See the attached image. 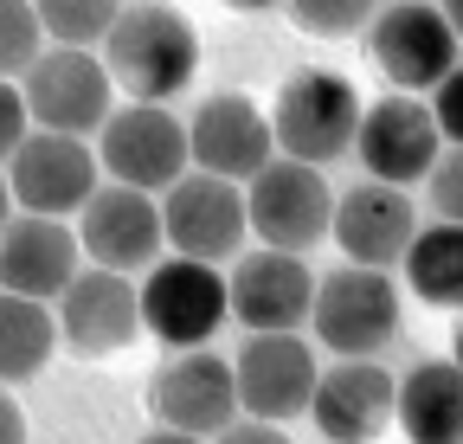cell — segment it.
<instances>
[{"label":"cell","instance_id":"6da1fadb","mask_svg":"<svg viewBox=\"0 0 463 444\" xmlns=\"http://www.w3.org/2000/svg\"><path fill=\"white\" fill-rule=\"evenodd\" d=\"M103 71L129 103H167L200 71L194 20L174 14L167 0H123V14L103 33Z\"/></svg>","mask_w":463,"mask_h":444},{"label":"cell","instance_id":"7a4b0ae2","mask_svg":"<svg viewBox=\"0 0 463 444\" xmlns=\"http://www.w3.org/2000/svg\"><path fill=\"white\" fill-rule=\"evenodd\" d=\"M354 123H361V97L341 71H289L277 103H270V142L283 161H309V168H328L354 148Z\"/></svg>","mask_w":463,"mask_h":444},{"label":"cell","instance_id":"3957f363","mask_svg":"<svg viewBox=\"0 0 463 444\" xmlns=\"http://www.w3.org/2000/svg\"><path fill=\"white\" fill-rule=\"evenodd\" d=\"M309 328H316V342H322L328 354H341V361H373V354L399 335V284H392V270L341 264V270L316 277Z\"/></svg>","mask_w":463,"mask_h":444},{"label":"cell","instance_id":"277c9868","mask_svg":"<svg viewBox=\"0 0 463 444\" xmlns=\"http://www.w3.org/2000/svg\"><path fill=\"white\" fill-rule=\"evenodd\" d=\"M20 103H26V123L45 136H97L103 117L116 109V84L103 71L97 52L78 45H52L20 71Z\"/></svg>","mask_w":463,"mask_h":444},{"label":"cell","instance_id":"5b68a950","mask_svg":"<svg viewBox=\"0 0 463 444\" xmlns=\"http://www.w3.org/2000/svg\"><path fill=\"white\" fill-rule=\"evenodd\" d=\"M97 168L116 187L136 194H167L187 175V123L167 103H116L97 129Z\"/></svg>","mask_w":463,"mask_h":444},{"label":"cell","instance_id":"8992f818","mask_svg":"<svg viewBox=\"0 0 463 444\" xmlns=\"http://www.w3.org/2000/svg\"><path fill=\"white\" fill-rule=\"evenodd\" d=\"M328 213H335V187L309 161H283L270 155L264 168L245 181V232H258L270 251H309L316 239H328Z\"/></svg>","mask_w":463,"mask_h":444},{"label":"cell","instance_id":"52a82bcc","mask_svg":"<svg viewBox=\"0 0 463 444\" xmlns=\"http://www.w3.org/2000/svg\"><path fill=\"white\" fill-rule=\"evenodd\" d=\"M373 65L399 84V97H425L457 71V26L438 14V0H386L367 20Z\"/></svg>","mask_w":463,"mask_h":444},{"label":"cell","instance_id":"ba28073f","mask_svg":"<svg viewBox=\"0 0 463 444\" xmlns=\"http://www.w3.org/2000/svg\"><path fill=\"white\" fill-rule=\"evenodd\" d=\"M136 309H142V328H155V342L206 348L225 328V277H219V264L155 258L148 284H136Z\"/></svg>","mask_w":463,"mask_h":444},{"label":"cell","instance_id":"9c48e42d","mask_svg":"<svg viewBox=\"0 0 463 444\" xmlns=\"http://www.w3.org/2000/svg\"><path fill=\"white\" fill-rule=\"evenodd\" d=\"M155 206H161V245H174V258L232 264L245 251V194L232 181H213V175L187 168Z\"/></svg>","mask_w":463,"mask_h":444},{"label":"cell","instance_id":"30bf717a","mask_svg":"<svg viewBox=\"0 0 463 444\" xmlns=\"http://www.w3.org/2000/svg\"><path fill=\"white\" fill-rule=\"evenodd\" d=\"M309 297H316V270L297 251H239L225 270V316H239L251 335H297L309 322Z\"/></svg>","mask_w":463,"mask_h":444},{"label":"cell","instance_id":"8fae6325","mask_svg":"<svg viewBox=\"0 0 463 444\" xmlns=\"http://www.w3.org/2000/svg\"><path fill=\"white\" fill-rule=\"evenodd\" d=\"M148 412L167 431L187 438H219L239 419V393H232V361L213 348H174L155 380H148Z\"/></svg>","mask_w":463,"mask_h":444},{"label":"cell","instance_id":"7c38bea8","mask_svg":"<svg viewBox=\"0 0 463 444\" xmlns=\"http://www.w3.org/2000/svg\"><path fill=\"white\" fill-rule=\"evenodd\" d=\"M52 328H58V348H71L84 361H103L116 348H129L142 335V309H136V284L116 270L78 264V277L52 303Z\"/></svg>","mask_w":463,"mask_h":444},{"label":"cell","instance_id":"4fadbf2b","mask_svg":"<svg viewBox=\"0 0 463 444\" xmlns=\"http://www.w3.org/2000/svg\"><path fill=\"white\" fill-rule=\"evenodd\" d=\"M7 194L14 213H39V219H71L90 194H97V155L78 136H45L33 129L14 155H7Z\"/></svg>","mask_w":463,"mask_h":444},{"label":"cell","instance_id":"5bb4252c","mask_svg":"<svg viewBox=\"0 0 463 444\" xmlns=\"http://www.w3.org/2000/svg\"><path fill=\"white\" fill-rule=\"evenodd\" d=\"M78 251H84V264H97V270H116V277H136V270H148L167 245H161V206H155V194H136V187H97L78 213Z\"/></svg>","mask_w":463,"mask_h":444},{"label":"cell","instance_id":"9a60e30c","mask_svg":"<svg viewBox=\"0 0 463 444\" xmlns=\"http://www.w3.org/2000/svg\"><path fill=\"white\" fill-rule=\"evenodd\" d=\"M316 354L303 335H251L232 354V393H239V419H264V425H289L297 412H309L316 393Z\"/></svg>","mask_w":463,"mask_h":444},{"label":"cell","instance_id":"2e32d148","mask_svg":"<svg viewBox=\"0 0 463 444\" xmlns=\"http://www.w3.org/2000/svg\"><path fill=\"white\" fill-rule=\"evenodd\" d=\"M270 155H277L270 117H264L251 97H239V90H213V97H200L194 123H187V168H200V175H213V181H232V187H245Z\"/></svg>","mask_w":463,"mask_h":444},{"label":"cell","instance_id":"e0dca14e","mask_svg":"<svg viewBox=\"0 0 463 444\" xmlns=\"http://www.w3.org/2000/svg\"><path fill=\"white\" fill-rule=\"evenodd\" d=\"M438 148H450L431 123V109L425 97H380L361 109V123H354V155H361V168L367 181H386V187H419L425 168L438 161Z\"/></svg>","mask_w":463,"mask_h":444},{"label":"cell","instance_id":"ac0fdd59","mask_svg":"<svg viewBox=\"0 0 463 444\" xmlns=\"http://www.w3.org/2000/svg\"><path fill=\"white\" fill-rule=\"evenodd\" d=\"M419 232V206L405 187H386V181H361L347 187L328 213V239L347 251V264H367V270H392L405 258Z\"/></svg>","mask_w":463,"mask_h":444},{"label":"cell","instance_id":"d6986e66","mask_svg":"<svg viewBox=\"0 0 463 444\" xmlns=\"http://www.w3.org/2000/svg\"><path fill=\"white\" fill-rule=\"evenodd\" d=\"M84 251H78V232L65 219H39V213H14L0 226V290L14 297H33V303H58V290L78 277Z\"/></svg>","mask_w":463,"mask_h":444},{"label":"cell","instance_id":"ffe728a7","mask_svg":"<svg viewBox=\"0 0 463 444\" xmlns=\"http://www.w3.org/2000/svg\"><path fill=\"white\" fill-rule=\"evenodd\" d=\"M309 419L328 444H373L392 425V373L380 361H335L328 373H316Z\"/></svg>","mask_w":463,"mask_h":444},{"label":"cell","instance_id":"44dd1931","mask_svg":"<svg viewBox=\"0 0 463 444\" xmlns=\"http://www.w3.org/2000/svg\"><path fill=\"white\" fill-rule=\"evenodd\" d=\"M392 425L412 444H457L463 438V373L457 361H419L392 380Z\"/></svg>","mask_w":463,"mask_h":444},{"label":"cell","instance_id":"7402d4cb","mask_svg":"<svg viewBox=\"0 0 463 444\" xmlns=\"http://www.w3.org/2000/svg\"><path fill=\"white\" fill-rule=\"evenodd\" d=\"M58 348V328H52V309L33 303V297H14L0 290V386L14 380H33Z\"/></svg>","mask_w":463,"mask_h":444},{"label":"cell","instance_id":"603a6c76","mask_svg":"<svg viewBox=\"0 0 463 444\" xmlns=\"http://www.w3.org/2000/svg\"><path fill=\"white\" fill-rule=\"evenodd\" d=\"M405 277H412V290L438 309H450L463 297V232L444 226V219H431V226L412 232V245H405Z\"/></svg>","mask_w":463,"mask_h":444},{"label":"cell","instance_id":"cb8c5ba5","mask_svg":"<svg viewBox=\"0 0 463 444\" xmlns=\"http://www.w3.org/2000/svg\"><path fill=\"white\" fill-rule=\"evenodd\" d=\"M116 14H123V0H33L39 33L52 45H78V52L103 45V33H109Z\"/></svg>","mask_w":463,"mask_h":444},{"label":"cell","instance_id":"d4e9b609","mask_svg":"<svg viewBox=\"0 0 463 444\" xmlns=\"http://www.w3.org/2000/svg\"><path fill=\"white\" fill-rule=\"evenodd\" d=\"M39 52H45V33L33 20V0H0V78L14 84Z\"/></svg>","mask_w":463,"mask_h":444},{"label":"cell","instance_id":"484cf974","mask_svg":"<svg viewBox=\"0 0 463 444\" xmlns=\"http://www.w3.org/2000/svg\"><path fill=\"white\" fill-rule=\"evenodd\" d=\"M380 14V0H289V20L322 39H347Z\"/></svg>","mask_w":463,"mask_h":444},{"label":"cell","instance_id":"4316f807","mask_svg":"<svg viewBox=\"0 0 463 444\" xmlns=\"http://www.w3.org/2000/svg\"><path fill=\"white\" fill-rule=\"evenodd\" d=\"M425 200L444 226H457V213H463V148H438V161L425 168Z\"/></svg>","mask_w":463,"mask_h":444},{"label":"cell","instance_id":"83f0119b","mask_svg":"<svg viewBox=\"0 0 463 444\" xmlns=\"http://www.w3.org/2000/svg\"><path fill=\"white\" fill-rule=\"evenodd\" d=\"M33 136V123H26V103H20V84H7L0 78V168H7V155L20 148Z\"/></svg>","mask_w":463,"mask_h":444},{"label":"cell","instance_id":"f1b7e54d","mask_svg":"<svg viewBox=\"0 0 463 444\" xmlns=\"http://www.w3.org/2000/svg\"><path fill=\"white\" fill-rule=\"evenodd\" d=\"M213 444H289V431L283 425H264V419H232Z\"/></svg>","mask_w":463,"mask_h":444},{"label":"cell","instance_id":"f546056e","mask_svg":"<svg viewBox=\"0 0 463 444\" xmlns=\"http://www.w3.org/2000/svg\"><path fill=\"white\" fill-rule=\"evenodd\" d=\"M0 444H26V412L14 393H0Z\"/></svg>","mask_w":463,"mask_h":444},{"label":"cell","instance_id":"4dcf8cb0","mask_svg":"<svg viewBox=\"0 0 463 444\" xmlns=\"http://www.w3.org/2000/svg\"><path fill=\"white\" fill-rule=\"evenodd\" d=\"M142 444H206V438H187V431H167V425H155Z\"/></svg>","mask_w":463,"mask_h":444},{"label":"cell","instance_id":"1f68e13d","mask_svg":"<svg viewBox=\"0 0 463 444\" xmlns=\"http://www.w3.org/2000/svg\"><path fill=\"white\" fill-rule=\"evenodd\" d=\"M14 219V194H7V175H0V226Z\"/></svg>","mask_w":463,"mask_h":444},{"label":"cell","instance_id":"d6a6232c","mask_svg":"<svg viewBox=\"0 0 463 444\" xmlns=\"http://www.w3.org/2000/svg\"><path fill=\"white\" fill-rule=\"evenodd\" d=\"M225 7H251L258 14V7H277V0H225Z\"/></svg>","mask_w":463,"mask_h":444}]
</instances>
